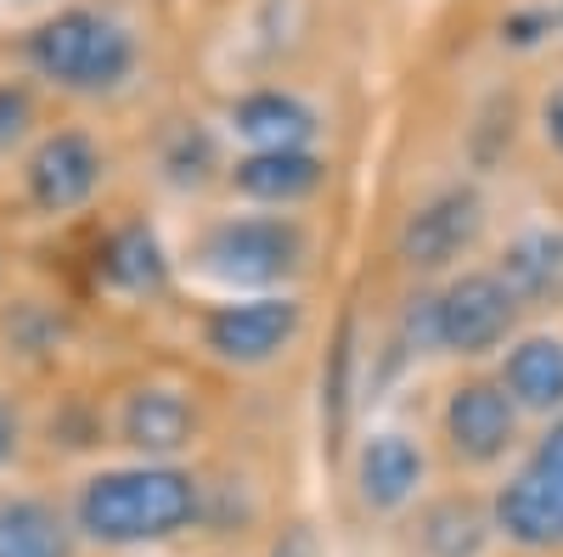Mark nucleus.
I'll list each match as a JSON object with an SVG mask.
<instances>
[{
    "label": "nucleus",
    "mask_w": 563,
    "mask_h": 557,
    "mask_svg": "<svg viewBox=\"0 0 563 557\" xmlns=\"http://www.w3.org/2000/svg\"><path fill=\"white\" fill-rule=\"evenodd\" d=\"M192 513H198V490L175 468H119L90 479L79 495V530L108 546L164 541Z\"/></svg>",
    "instance_id": "f257e3e1"
},
{
    "label": "nucleus",
    "mask_w": 563,
    "mask_h": 557,
    "mask_svg": "<svg viewBox=\"0 0 563 557\" xmlns=\"http://www.w3.org/2000/svg\"><path fill=\"white\" fill-rule=\"evenodd\" d=\"M29 57L45 79H57L68 90H108L130 74L135 52H130V34L97 12H63L45 29H34L29 40Z\"/></svg>",
    "instance_id": "f03ea898"
},
{
    "label": "nucleus",
    "mask_w": 563,
    "mask_h": 557,
    "mask_svg": "<svg viewBox=\"0 0 563 557\" xmlns=\"http://www.w3.org/2000/svg\"><path fill=\"white\" fill-rule=\"evenodd\" d=\"M496 524L519 546H563V416L536 445L525 474L501 490Z\"/></svg>",
    "instance_id": "7ed1b4c3"
},
{
    "label": "nucleus",
    "mask_w": 563,
    "mask_h": 557,
    "mask_svg": "<svg viewBox=\"0 0 563 557\" xmlns=\"http://www.w3.org/2000/svg\"><path fill=\"white\" fill-rule=\"evenodd\" d=\"M203 259L225 282H276L299 265V231L282 220H231L209 237Z\"/></svg>",
    "instance_id": "20e7f679"
},
{
    "label": "nucleus",
    "mask_w": 563,
    "mask_h": 557,
    "mask_svg": "<svg viewBox=\"0 0 563 557\" xmlns=\"http://www.w3.org/2000/svg\"><path fill=\"white\" fill-rule=\"evenodd\" d=\"M512 310H519V299L501 288V276H462V282L445 288V299H434L440 344L479 355L512 327Z\"/></svg>",
    "instance_id": "39448f33"
},
{
    "label": "nucleus",
    "mask_w": 563,
    "mask_h": 557,
    "mask_svg": "<svg viewBox=\"0 0 563 557\" xmlns=\"http://www.w3.org/2000/svg\"><path fill=\"white\" fill-rule=\"evenodd\" d=\"M479 198L474 192H445V198H434L429 209H417L411 220H406V231H400V259L406 265H417V270H440V265H451L467 243L479 237Z\"/></svg>",
    "instance_id": "423d86ee"
},
{
    "label": "nucleus",
    "mask_w": 563,
    "mask_h": 557,
    "mask_svg": "<svg viewBox=\"0 0 563 557\" xmlns=\"http://www.w3.org/2000/svg\"><path fill=\"white\" fill-rule=\"evenodd\" d=\"M102 180V153L85 142L79 130H63L52 135L34 158H29V192L40 209H74L97 192Z\"/></svg>",
    "instance_id": "0eeeda50"
},
{
    "label": "nucleus",
    "mask_w": 563,
    "mask_h": 557,
    "mask_svg": "<svg viewBox=\"0 0 563 557\" xmlns=\"http://www.w3.org/2000/svg\"><path fill=\"white\" fill-rule=\"evenodd\" d=\"M294 333H299V304H288V299L225 304L209 315V344L225 360H271Z\"/></svg>",
    "instance_id": "6e6552de"
},
{
    "label": "nucleus",
    "mask_w": 563,
    "mask_h": 557,
    "mask_svg": "<svg viewBox=\"0 0 563 557\" xmlns=\"http://www.w3.org/2000/svg\"><path fill=\"white\" fill-rule=\"evenodd\" d=\"M445 434L456 456L467 461H496L512 445V400L496 383H467L445 405Z\"/></svg>",
    "instance_id": "1a4fd4ad"
},
{
    "label": "nucleus",
    "mask_w": 563,
    "mask_h": 557,
    "mask_svg": "<svg viewBox=\"0 0 563 557\" xmlns=\"http://www.w3.org/2000/svg\"><path fill=\"white\" fill-rule=\"evenodd\" d=\"M198 416L175 389H141L130 405H124V439L135 450H180L192 439Z\"/></svg>",
    "instance_id": "9d476101"
},
{
    "label": "nucleus",
    "mask_w": 563,
    "mask_h": 557,
    "mask_svg": "<svg viewBox=\"0 0 563 557\" xmlns=\"http://www.w3.org/2000/svg\"><path fill=\"white\" fill-rule=\"evenodd\" d=\"M355 479H361V495H366L372 506H400V501L417 490V479H422V456H417L411 439L378 434V439L361 450Z\"/></svg>",
    "instance_id": "9b49d317"
},
{
    "label": "nucleus",
    "mask_w": 563,
    "mask_h": 557,
    "mask_svg": "<svg viewBox=\"0 0 563 557\" xmlns=\"http://www.w3.org/2000/svg\"><path fill=\"white\" fill-rule=\"evenodd\" d=\"M249 198H265V203H288V198H305L321 186V158H310L305 147H282V153H254L238 164L231 175Z\"/></svg>",
    "instance_id": "f8f14e48"
},
{
    "label": "nucleus",
    "mask_w": 563,
    "mask_h": 557,
    "mask_svg": "<svg viewBox=\"0 0 563 557\" xmlns=\"http://www.w3.org/2000/svg\"><path fill=\"white\" fill-rule=\"evenodd\" d=\"M507 400H519L530 411L563 405V344L552 338H525L507 360Z\"/></svg>",
    "instance_id": "ddd939ff"
},
{
    "label": "nucleus",
    "mask_w": 563,
    "mask_h": 557,
    "mask_svg": "<svg viewBox=\"0 0 563 557\" xmlns=\"http://www.w3.org/2000/svg\"><path fill=\"white\" fill-rule=\"evenodd\" d=\"M0 557H68V530L45 501H0Z\"/></svg>",
    "instance_id": "4468645a"
},
{
    "label": "nucleus",
    "mask_w": 563,
    "mask_h": 557,
    "mask_svg": "<svg viewBox=\"0 0 563 557\" xmlns=\"http://www.w3.org/2000/svg\"><path fill=\"white\" fill-rule=\"evenodd\" d=\"M238 130L254 135V142H265V153H282V147H305L316 119L294 97H249L238 108Z\"/></svg>",
    "instance_id": "2eb2a0df"
},
{
    "label": "nucleus",
    "mask_w": 563,
    "mask_h": 557,
    "mask_svg": "<svg viewBox=\"0 0 563 557\" xmlns=\"http://www.w3.org/2000/svg\"><path fill=\"white\" fill-rule=\"evenodd\" d=\"M563 270V243L558 237H525L507 248V265H501V288L512 299H541Z\"/></svg>",
    "instance_id": "dca6fc26"
},
{
    "label": "nucleus",
    "mask_w": 563,
    "mask_h": 557,
    "mask_svg": "<svg viewBox=\"0 0 563 557\" xmlns=\"http://www.w3.org/2000/svg\"><path fill=\"white\" fill-rule=\"evenodd\" d=\"M422 546L434 557H479L485 546V513L474 501H440L429 519H422Z\"/></svg>",
    "instance_id": "f3484780"
},
{
    "label": "nucleus",
    "mask_w": 563,
    "mask_h": 557,
    "mask_svg": "<svg viewBox=\"0 0 563 557\" xmlns=\"http://www.w3.org/2000/svg\"><path fill=\"white\" fill-rule=\"evenodd\" d=\"M108 276H113V282H124V288H158L164 282V248H158V237H153L147 225H130V231H119V237H113Z\"/></svg>",
    "instance_id": "a211bd4d"
},
{
    "label": "nucleus",
    "mask_w": 563,
    "mask_h": 557,
    "mask_svg": "<svg viewBox=\"0 0 563 557\" xmlns=\"http://www.w3.org/2000/svg\"><path fill=\"white\" fill-rule=\"evenodd\" d=\"M29 124V90H12V85H0V147L18 142Z\"/></svg>",
    "instance_id": "6ab92c4d"
},
{
    "label": "nucleus",
    "mask_w": 563,
    "mask_h": 557,
    "mask_svg": "<svg viewBox=\"0 0 563 557\" xmlns=\"http://www.w3.org/2000/svg\"><path fill=\"white\" fill-rule=\"evenodd\" d=\"M547 135H552V147H563V90L547 97Z\"/></svg>",
    "instance_id": "aec40b11"
},
{
    "label": "nucleus",
    "mask_w": 563,
    "mask_h": 557,
    "mask_svg": "<svg viewBox=\"0 0 563 557\" xmlns=\"http://www.w3.org/2000/svg\"><path fill=\"white\" fill-rule=\"evenodd\" d=\"M12 445H18V423H12V411L0 405V461L12 456Z\"/></svg>",
    "instance_id": "412c9836"
}]
</instances>
